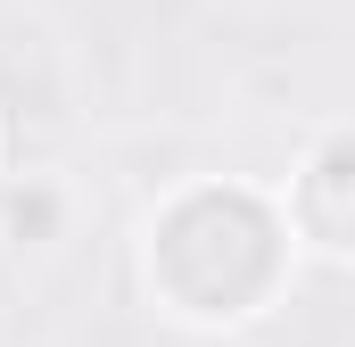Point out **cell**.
<instances>
[{
    "label": "cell",
    "instance_id": "cell-1",
    "mask_svg": "<svg viewBox=\"0 0 355 347\" xmlns=\"http://www.w3.org/2000/svg\"><path fill=\"white\" fill-rule=\"evenodd\" d=\"M289 240H322V248H355V141L331 133L297 190H289Z\"/></svg>",
    "mask_w": 355,
    "mask_h": 347
},
{
    "label": "cell",
    "instance_id": "cell-2",
    "mask_svg": "<svg viewBox=\"0 0 355 347\" xmlns=\"http://www.w3.org/2000/svg\"><path fill=\"white\" fill-rule=\"evenodd\" d=\"M0 232H8V248H50L67 232V190L50 174H8L0 182Z\"/></svg>",
    "mask_w": 355,
    "mask_h": 347
}]
</instances>
